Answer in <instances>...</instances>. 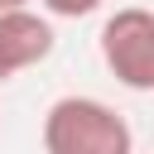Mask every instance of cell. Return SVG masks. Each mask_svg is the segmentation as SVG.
I'll use <instances>...</instances> for the list:
<instances>
[{"label":"cell","instance_id":"1","mask_svg":"<svg viewBox=\"0 0 154 154\" xmlns=\"http://www.w3.org/2000/svg\"><path fill=\"white\" fill-rule=\"evenodd\" d=\"M43 154H135V130L101 96L72 91L43 111Z\"/></svg>","mask_w":154,"mask_h":154},{"label":"cell","instance_id":"2","mask_svg":"<svg viewBox=\"0 0 154 154\" xmlns=\"http://www.w3.org/2000/svg\"><path fill=\"white\" fill-rule=\"evenodd\" d=\"M96 48H101L106 72H111L120 87H130V91H154V10L125 5V10L106 14Z\"/></svg>","mask_w":154,"mask_h":154},{"label":"cell","instance_id":"3","mask_svg":"<svg viewBox=\"0 0 154 154\" xmlns=\"http://www.w3.org/2000/svg\"><path fill=\"white\" fill-rule=\"evenodd\" d=\"M58 48V34H53V14H38V10H5L0 14V87L38 63H48V53Z\"/></svg>","mask_w":154,"mask_h":154},{"label":"cell","instance_id":"4","mask_svg":"<svg viewBox=\"0 0 154 154\" xmlns=\"http://www.w3.org/2000/svg\"><path fill=\"white\" fill-rule=\"evenodd\" d=\"M43 5V14H53V19H87V14H96L106 0H38Z\"/></svg>","mask_w":154,"mask_h":154},{"label":"cell","instance_id":"5","mask_svg":"<svg viewBox=\"0 0 154 154\" xmlns=\"http://www.w3.org/2000/svg\"><path fill=\"white\" fill-rule=\"evenodd\" d=\"M24 5H29V0H0V14H5V10H24Z\"/></svg>","mask_w":154,"mask_h":154}]
</instances>
